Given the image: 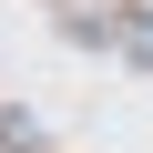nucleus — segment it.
Masks as SVG:
<instances>
[{
    "mask_svg": "<svg viewBox=\"0 0 153 153\" xmlns=\"http://www.w3.org/2000/svg\"><path fill=\"white\" fill-rule=\"evenodd\" d=\"M0 143H10V153H41V123L31 112H0Z\"/></svg>",
    "mask_w": 153,
    "mask_h": 153,
    "instance_id": "obj_1",
    "label": "nucleus"
}]
</instances>
